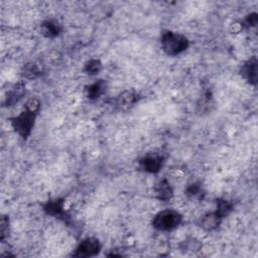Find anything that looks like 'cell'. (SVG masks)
<instances>
[{
    "label": "cell",
    "instance_id": "obj_1",
    "mask_svg": "<svg viewBox=\"0 0 258 258\" xmlns=\"http://www.w3.org/2000/svg\"><path fill=\"white\" fill-rule=\"evenodd\" d=\"M162 46L167 55L178 56L188 48V41L181 33L165 31L162 36Z\"/></svg>",
    "mask_w": 258,
    "mask_h": 258
},
{
    "label": "cell",
    "instance_id": "obj_2",
    "mask_svg": "<svg viewBox=\"0 0 258 258\" xmlns=\"http://www.w3.org/2000/svg\"><path fill=\"white\" fill-rule=\"evenodd\" d=\"M183 221V216L176 210L166 209L154 216L152 225L160 231H171L178 228Z\"/></svg>",
    "mask_w": 258,
    "mask_h": 258
},
{
    "label": "cell",
    "instance_id": "obj_3",
    "mask_svg": "<svg viewBox=\"0 0 258 258\" xmlns=\"http://www.w3.org/2000/svg\"><path fill=\"white\" fill-rule=\"evenodd\" d=\"M39 113H34L28 110H23L19 115L10 119L11 125L15 132L19 133L23 139H27L36 123V119Z\"/></svg>",
    "mask_w": 258,
    "mask_h": 258
},
{
    "label": "cell",
    "instance_id": "obj_4",
    "mask_svg": "<svg viewBox=\"0 0 258 258\" xmlns=\"http://www.w3.org/2000/svg\"><path fill=\"white\" fill-rule=\"evenodd\" d=\"M101 250V243L97 238H86L78 245L73 256L75 257H92L96 256Z\"/></svg>",
    "mask_w": 258,
    "mask_h": 258
},
{
    "label": "cell",
    "instance_id": "obj_5",
    "mask_svg": "<svg viewBox=\"0 0 258 258\" xmlns=\"http://www.w3.org/2000/svg\"><path fill=\"white\" fill-rule=\"evenodd\" d=\"M141 167L148 174H157L161 170L163 164H164V158L158 153L153 154H147L141 161Z\"/></svg>",
    "mask_w": 258,
    "mask_h": 258
},
{
    "label": "cell",
    "instance_id": "obj_6",
    "mask_svg": "<svg viewBox=\"0 0 258 258\" xmlns=\"http://www.w3.org/2000/svg\"><path fill=\"white\" fill-rule=\"evenodd\" d=\"M25 93H26L25 85L23 83L21 82L15 84L10 90L7 91L5 95V100H4L5 106H13L17 102H20V100L23 98Z\"/></svg>",
    "mask_w": 258,
    "mask_h": 258
},
{
    "label": "cell",
    "instance_id": "obj_7",
    "mask_svg": "<svg viewBox=\"0 0 258 258\" xmlns=\"http://www.w3.org/2000/svg\"><path fill=\"white\" fill-rule=\"evenodd\" d=\"M242 76L250 83L255 85L257 81V60L255 57L248 60L241 69Z\"/></svg>",
    "mask_w": 258,
    "mask_h": 258
},
{
    "label": "cell",
    "instance_id": "obj_8",
    "mask_svg": "<svg viewBox=\"0 0 258 258\" xmlns=\"http://www.w3.org/2000/svg\"><path fill=\"white\" fill-rule=\"evenodd\" d=\"M222 218L216 213H208L202 217L200 225L206 231H213L219 227L221 224Z\"/></svg>",
    "mask_w": 258,
    "mask_h": 258
},
{
    "label": "cell",
    "instance_id": "obj_9",
    "mask_svg": "<svg viewBox=\"0 0 258 258\" xmlns=\"http://www.w3.org/2000/svg\"><path fill=\"white\" fill-rule=\"evenodd\" d=\"M139 101V96L134 92L126 91L120 94L116 99V105L120 109H128Z\"/></svg>",
    "mask_w": 258,
    "mask_h": 258
},
{
    "label": "cell",
    "instance_id": "obj_10",
    "mask_svg": "<svg viewBox=\"0 0 258 258\" xmlns=\"http://www.w3.org/2000/svg\"><path fill=\"white\" fill-rule=\"evenodd\" d=\"M106 87L107 85L104 80L96 81L95 83L89 85L88 87L86 88V95L91 100H96L105 93Z\"/></svg>",
    "mask_w": 258,
    "mask_h": 258
},
{
    "label": "cell",
    "instance_id": "obj_11",
    "mask_svg": "<svg viewBox=\"0 0 258 258\" xmlns=\"http://www.w3.org/2000/svg\"><path fill=\"white\" fill-rule=\"evenodd\" d=\"M156 194L159 200L168 201L174 196V190L166 180H162L156 187Z\"/></svg>",
    "mask_w": 258,
    "mask_h": 258
},
{
    "label": "cell",
    "instance_id": "obj_12",
    "mask_svg": "<svg viewBox=\"0 0 258 258\" xmlns=\"http://www.w3.org/2000/svg\"><path fill=\"white\" fill-rule=\"evenodd\" d=\"M64 200L56 199L53 201H49L45 206V211L51 216L55 217H64L66 216L65 208H64Z\"/></svg>",
    "mask_w": 258,
    "mask_h": 258
},
{
    "label": "cell",
    "instance_id": "obj_13",
    "mask_svg": "<svg viewBox=\"0 0 258 258\" xmlns=\"http://www.w3.org/2000/svg\"><path fill=\"white\" fill-rule=\"evenodd\" d=\"M42 31L45 37L49 38V39H54L61 33L62 25L57 21L49 20V21L45 22L42 24Z\"/></svg>",
    "mask_w": 258,
    "mask_h": 258
},
{
    "label": "cell",
    "instance_id": "obj_14",
    "mask_svg": "<svg viewBox=\"0 0 258 258\" xmlns=\"http://www.w3.org/2000/svg\"><path fill=\"white\" fill-rule=\"evenodd\" d=\"M43 74V68L37 63L26 64L23 69V75L26 79H37Z\"/></svg>",
    "mask_w": 258,
    "mask_h": 258
},
{
    "label": "cell",
    "instance_id": "obj_15",
    "mask_svg": "<svg viewBox=\"0 0 258 258\" xmlns=\"http://www.w3.org/2000/svg\"><path fill=\"white\" fill-rule=\"evenodd\" d=\"M233 209V204L227 200H219L217 202L216 213L223 219L226 217Z\"/></svg>",
    "mask_w": 258,
    "mask_h": 258
},
{
    "label": "cell",
    "instance_id": "obj_16",
    "mask_svg": "<svg viewBox=\"0 0 258 258\" xmlns=\"http://www.w3.org/2000/svg\"><path fill=\"white\" fill-rule=\"evenodd\" d=\"M101 69H102V64L99 60L96 59L90 60L85 65V71L89 75H97L101 71Z\"/></svg>",
    "mask_w": 258,
    "mask_h": 258
},
{
    "label": "cell",
    "instance_id": "obj_17",
    "mask_svg": "<svg viewBox=\"0 0 258 258\" xmlns=\"http://www.w3.org/2000/svg\"><path fill=\"white\" fill-rule=\"evenodd\" d=\"M182 248L187 252H196L201 248V244L200 241H198L196 238H188L183 242Z\"/></svg>",
    "mask_w": 258,
    "mask_h": 258
},
{
    "label": "cell",
    "instance_id": "obj_18",
    "mask_svg": "<svg viewBox=\"0 0 258 258\" xmlns=\"http://www.w3.org/2000/svg\"><path fill=\"white\" fill-rule=\"evenodd\" d=\"M9 233V219L7 216H2L0 221V239L3 240L8 236Z\"/></svg>",
    "mask_w": 258,
    "mask_h": 258
},
{
    "label": "cell",
    "instance_id": "obj_19",
    "mask_svg": "<svg viewBox=\"0 0 258 258\" xmlns=\"http://www.w3.org/2000/svg\"><path fill=\"white\" fill-rule=\"evenodd\" d=\"M40 108H41V102L37 98L29 99L25 103V105H24V109L25 110H28V111H31V112H34V113H39Z\"/></svg>",
    "mask_w": 258,
    "mask_h": 258
},
{
    "label": "cell",
    "instance_id": "obj_20",
    "mask_svg": "<svg viewBox=\"0 0 258 258\" xmlns=\"http://www.w3.org/2000/svg\"><path fill=\"white\" fill-rule=\"evenodd\" d=\"M201 192V187L200 185L198 184H193V185H190L188 188V190H187V193L188 196H198Z\"/></svg>",
    "mask_w": 258,
    "mask_h": 258
},
{
    "label": "cell",
    "instance_id": "obj_21",
    "mask_svg": "<svg viewBox=\"0 0 258 258\" xmlns=\"http://www.w3.org/2000/svg\"><path fill=\"white\" fill-rule=\"evenodd\" d=\"M257 23V14H251V15H248V17L246 19V24L247 25H255Z\"/></svg>",
    "mask_w": 258,
    "mask_h": 258
}]
</instances>
